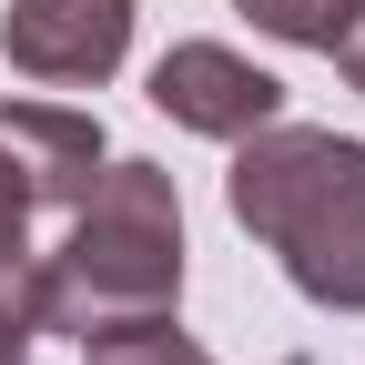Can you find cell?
Instances as JSON below:
<instances>
[{
    "mask_svg": "<svg viewBox=\"0 0 365 365\" xmlns=\"http://www.w3.org/2000/svg\"><path fill=\"white\" fill-rule=\"evenodd\" d=\"M325 51H335V71L365 91V0H345V11H335V41H325Z\"/></svg>",
    "mask_w": 365,
    "mask_h": 365,
    "instance_id": "cell-10",
    "label": "cell"
},
{
    "mask_svg": "<svg viewBox=\"0 0 365 365\" xmlns=\"http://www.w3.org/2000/svg\"><path fill=\"white\" fill-rule=\"evenodd\" d=\"M153 112L203 132V143H244V132L284 122V81L254 71L234 41H173V51L153 61Z\"/></svg>",
    "mask_w": 365,
    "mask_h": 365,
    "instance_id": "cell-4",
    "label": "cell"
},
{
    "mask_svg": "<svg viewBox=\"0 0 365 365\" xmlns=\"http://www.w3.org/2000/svg\"><path fill=\"white\" fill-rule=\"evenodd\" d=\"M0 153L31 173L41 213H51V203L71 213V203L91 193V173L112 163V143H102V112H81V102H0Z\"/></svg>",
    "mask_w": 365,
    "mask_h": 365,
    "instance_id": "cell-5",
    "label": "cell"
},
{
    "mask_svg": "<svg viewBox=\"0 0 365 365\" xmlns=\"http://www.w3.org/2000/svg\"><path fill=\"white\" fill-rule=\"evenodd\" d=\"M132 51V0H11L0 61L41 91H102Z\"/></svg>",
    "mask_w": 365,
    "mask_h": 365,
    "instance_id": "cell-3",
    "label": "cell"
},
{
    "mask_svg": "<svg viewBox=\"0 0 365 365\" xmlns=\"http://www.w3.org/2000/svg\"><path fill=\"white\" fill-rule=\"evenodd\" d=\"M41 284V335H102L122 314H173L182 304V193L163 163L112 153L91 173V193L71 203L61 254L31 264Z\"/></svg>",
    "mask_w": 365,
    "mask_h": 365,
    "instance_id": "cell-2",
    "label": "cell"
},
{
    "mask_svg": "<svg viewBox=\"0 0 365 365\" xmlns=\"http://www.w3.org/2000/svg\"><path fill=\"white\" fill-rule=\"evenodd\" d=\"M234 223L284 264V284L325 314H365V143L314 122H264L223 173Z\"/></svg>",
    "mask_w": 365,
    "mask_h": 365,
    "instance_id": "cell-1",
    "label": "cell"
},
{
    "mask_svg": "<svg viewBox=\"0 0 365 365\" xmlns=\"http://www.w3.org/2000/svg\"><path fill=\"white\" fill-rule=\"evenodd\" d=\"M81 365H213V355L182 335L173 314H122V325L81 335Z\"/></svg>",
    "mask_w": 365,
    "mask_h": 365,
    "instance_id": "cell-6",
    "label": "cell"
},
{
    "mask_svg": "<svg viewBox=\"0 0 365 365\" xmlns=\"http://www.w3.org/2000/svg\"><path fill=\"white\" fill-rule=\"evenodd\" d=\"M234 11L264 31V41H294V51H325L335 41V11L345 0H234Z\"/></svg>",
    "mask_w": 365,
    "mask_h": 365,
    "instance_id": "cell-7",
    "label": "cell"
},
{
    "mask_svg": "<svg viewBox=\"0 0 365 365\" xmlns=\"http://www.w3.org/2000/svg\"><path fill=\"white\" fill-rule=\"evenodd\" d=\"M31 213H41V193H31V173L0 153V274L11 264H31Z\"/></svg>",
    "mask_w": 365,
    "mask_h": 365,
    "instance_id": "cell-9",
    "label": "cell"
},
{
    "mask_svg": "<svg viewBox=\"0 0 365 365\" xmlns=\"http://www.w3.org/2000/svg\"><path fill=\"white\" fill-rule=\"evenodd\" d=\"M41 264V254H31ZM31 264L0 274V365H31V335H41V284H31Z\"/></svg>",
    "mask_w": 365,
    "mask_h": 365,
    "instance_id": "cell-8",
    "label": "cell"
}]
</instances>
